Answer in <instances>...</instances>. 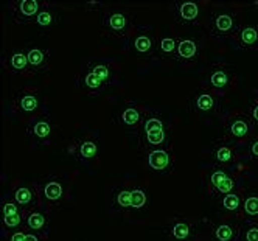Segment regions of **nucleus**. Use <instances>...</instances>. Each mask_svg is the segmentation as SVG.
Returning a JSON list of instances; mask_svg holds the SVG:
<instances>
[{
  "instance_id": "bb28decb",
  "label": "nucleus",
  "mask_w": 258,
  "mask_h": 241,
  "mask_svg": "<svg viewBox=\"0 0 258 241\" xmlns=\"http://www.w3.org/2000/svg\"><path fill=\"white\" fill-rule=\"evenodd\" d=\"M215 156H216V160L218 162H230L233 159V151L230 150L229 146H218L216 151H215Z\"/></svg>"
},
{
  "instance_id": "4be33fe9",
  "label": "nucleus",
  "mask_w": 258,
  "mask_h": 241,
  "mask_svg": "<svg viewBox=\"0 0 258 241\" xmlns=\"http://www.w3.org/2000/svg\"><path fill=\"white\" fill-rule=\"evenodd\" d=\"M210 83L216 89H223V87H226L229 84V75H227L226 72H223V70H216V72L212 73Z\"/></svg>"
},
{
  "instance_id": "5701e85b",
  "label": "nucleus",
  "mask_w": 258,
  "mask_h": 241,
  "mask_svg": "<svg viewBox=\"0 0 258 241\" xmlns=\"http://www.w3.org/2000/svg\"><path fill=\"white\" fill-rule=\"evenodd\" d=\"M243 209L246 215L252 218L258 216V196H249L243 204Z\"/></svg>"
},
{
  "instance_id": "cd10ccee",
  "label": "nucleus",
  "mask_w": 258,
  "mask_h": 241,
  "mask_svg": "<svg viewBox=\"0 0 258 241\" xmlns=\"http://www.w3.org/2000/svg\"><path fill=\"white\" fill-rule=\"evenodd\" d=\"M146 140L150 145H162L165 142V131L163 129H154V131L146 133Z\"/></svg>"
},
{
  "instance_id": "20e7f679",
  "label": "nucleus",
  "mask_w": 258,
  "mask_h": 241,
  "mask_svg": "<svg viewBox=\"0 0 258 241\" xmlns=\"http://www.w3.org/2000/svg\"><path fill=\"white\" fill-rule=\"evenodd\" d=\"M104 25L115 33H123L129 27V19L123 11H110L104 16Z\"/></svg>"
},
{
  "instance_id": "6ab92c4d",
  "label": "nucleus",
  "mask_w": 258,
  "mask_h": 241,
  "mask_svg": "<svg viewBox=\"0 0 258 241\" xmlns=\"http://www.w3.org/2000/svg\"><path fill=\"white\" fill-rule=\"evenodd\" d=\"M121 122L126 126H136L140 122V112L136 107H126L121 114Z\"/></svg>"
},
{
  "instance_id": "0eeeda50",
  "label": "nucleus",
  "mask_w": 258,
  "mask_h": 241,
  "mask_svg": "<svg viewBox=\"0 0 258 241\" xmlns=\"http://www.w3.org/2000/svg\"><path fill=\"white\" fill-rule=\"evenodd\" d=\"M148 163L151 165V168L157 171H163V170H167L170 165V156L165 150H154L148 156Z\"/></svg>"
},
{
  "instance_id": "c85d7f7f",
  "label": "nucleus",
  "mask_w": 258,
  "mask_h": 241,
  "mask_svg": "<svg viewBox=\"0 0 258 241\" xmlns=\"http://www.w3.org/2000/svg\"><path fill=\"white\" fill-rule=\"evenodd\" d=\"M117 202H118V206L123 207V209L133 207V192H129V190H121V192H118V195H117Z\"/></svg>"
},
{
  "instance_id": "a211bd4d",
  "label": "nucleus",
  "mask_w": 258,
  "mask_h": 241,
  "mask_svg": "<svg viewBox=\"0 0 258 241\" xmlns=\"http://www.w3.org/2000/svg\"><path fill=\"white\" fill-rule=\"evenodd\" d=\"M84 86L92 90V92H101L106 86V81H103L100 77H97L95 73H86V77H84Z\"/></svg>"
},
{
  "instance_id": "412c9836",
  "label": "nucleus",
  "mask_w": 258,
  "mask_h": 241,
  "mask_svg": "<svg viewBox=\"0 0 258 241\" xmlns=\"http://www.w3.org/2000/svg\"><path fill=\"white\" fill-rule=\"evenodd\" d=\"M171 233L176 239L179 241H183V239H187L190 236V226L187 224V222H176V224L173 226L171 229Z\"/></svg>"
},
{
  "instance_id": "4c0bfd02",
  "label": "nucleus",
  "mask_w": 258,
  "mask_h": 241,
  "mask_svg": "<svg viewBox=\"0 0 258 241\" xmlns=\"http://www.w3.org/2000/svg\"><path fill=\"white\" fill-rule=\"evenodd\" d=\"M226 177H229L224 171H215L213 174H212V177H210V182H212V185L213 187H216V185L221 182V180H224Z\"/></svg>"
},
{
  "instance_id": "c9c22d12",
  "label": "nucleus",
  "mask_w": 258,
  "mask_h": 241,
  "mask_svg": "<svg viewBox=\"0 0 258 241\" xmlns=\"http://www.w3.org/2000/svg\"><path fill=\"white\" fill-rule=\"evenodd\" d=\"M244 241H258V226H250L244 235H243Z\"/></svg>"
},
{
  "instance_id": "423d86ee",
  "label": "nucleus",
  "mask_w": 258,
  "mask_h": 241,
  "mask_svg": "<svg viewBox=\"0 0 258 241\" xmlns=\"http://www.w3.org/2000/svg\"><path fill=\"white\" fill-rule=\"evenodd\" d=\"M28 63H30V67L33 70H44V69H48V51L45 50H41L38 47L34 48H30L28 53Z\"/></svg>"
},
{
  "instance_id": "9b49d317",
  "label": "nucleus",
  "mask_w": 258,
  "mask_h": 241,
  "mask_svg": "<svg viewBox=\"0 0 258 241\" xmlns=\"http://www.w3.org/2000/svg\"><path fill=\"white\" fill-rule=\"evenodd\" d=\"M198 53V45L195 41L191 39H183L179 42L177 45V56L183 61H188V59H193Z\"/></svg>"
},
{
  "instance_id": "7c9ffc66",
  "label": "nucleus",
  "mask_w": 258,
  "mask_h": 241,
  "mask_svg": "<svg viewBox=\"0 0 258 241\" xmlns=\"http://www.w3.org/2000/svg\"><path fill=\"white\" fill-rule=\"evenodd\" d=\"M146 204V195L143 190L136 189L133 190V207L134 209H143Z\"/></svg>"
},
{
  "instance_id": "2f4dec72",
  "label": "nucleus",
  "mask_w": 258,
  "mask_h": 241,
  "mask_svg": "<svg viewBox=\"0 0 258 241\" xmlns=\"http://www.w3.org/2000/svg\"><path fill=\"white\" fill-rule=\"evenodd\" d=\"M22 222V215L21 212L16 213V215H10V216H4V226L8 229H16L19 227Z\"/></svg>"
},
{
  "instance_id": "aec40b11",
  "label": "nucleus",
  "mask_w": 258,
  "mask_h": 241,
  "mask_svg": "<svg viewBox=\"0 0 258 241\" xmlns=\"http://www.w3.org/2000/svg\"><path fill=\"white\" fill-rule=\"evenodd\" d=\"M215 238L218 241H233L235 239V230L227 224H221L215 230Z\"/></svg>"
},
{
  "instance_id": "473e14b6",
  "label": "nucleus",
  "mask_w": 258,
  "mask_h": 241,
  "mask_svg": "<svg viewBox=\"0 0 258 241\" xmlns=\"http://www.w3.org/2000/svg\"><path fill=\"white\" fill-rule=\"evenodd\" d=\"M233 187H235V180L230 179V177H226L224 180H221L215 189H216L218 193H226V195H229L233 190Z\"/></svg>"
},
{
  "instance_id": "79ce46f5",
  "label": "nucleus",
  "mask_w": 258,
  "mask_h": 241,
  "mask_svg": "<svg viewBox=\"0 0 258 241\" xmlns=\"http://www.w3.org/2000/svg\"><path fill=\"white\" fill-rule=\"evenodd\" d=\"M25 241H39V238L36 236L34 233H27V236H25Z\"/></svg>"
},
{
  "instance_id": "f257e3e1",
  "label": "nucleus",
  "mask_w": 258,
  "mask_h": 241,
  "mask_svg": "<svg viewBox=\"0 0 258 241\" xmlns=\"http://www.w3.org/2000/svg\"><path fill=\"white\" fill-rule=\"evenodd\" d=\"M210 30L215 36H236L238 24L235 16L230 13H216L210 21Z\"/></svg>"
},
{
  "instance_id": "72a5a7b5",
  "label": "nucleus",
  "mask_w": 258,
  "mask_h": 241,
  "mask_svg": "<svg viewBox=\"0 0 258 241\" xmlns=\"http://www.w3.org/2000/svg\"><path fill=\"white\" fill-rule=\"evenodd\" d=\"M160 48L163 53H168V54H173L174 51H177V45L173 38H163L160 41Z\"/></svg>"
},
{
  "instance_id": "f03ea898",
  "label": "nucleus",
  "mask_w": 258,
  "mask_h": 241,
  "mask_svg": "<svg viewBox=\"0 0 258 241\" xmlns=\"http://www.w3.org/2000/svg\"><path fill=\"white\" fill-rule=\"evenodd\" d=\"M14 5V16L19 22H30L31 19H36L41 11L38 0H17Z\"/></svg>"
},
{
  "instance_id": "2eb2a0df",
  "label": "nucleus",
  "mask_w": 258,
  "mask_h": 241,
  "mask_svg": "<svg viewBox=\"0 0 258 241\" xmlns=\"http://www.w3.org/2000/svg\"><path fill=\"white\" fill-rule=\"evenodd\" d=\"M10 67L13 72H24L30 67L28 56L24 51H16L10 56Z\"/></svg>"
},
{
  "instance_id": "9d476101",
  "label": "nucleus",
  "mask_w": 258,
  "mask_h": 241,
  "mask_svg": "<svg viewBox=\"0 0 258 241\" xmlns=\"http://www.w3.org/2000/svg\"><path fill=\"white\" fill-rule=\"evenodd\" d=\"M28 134L36 139H47L51 134V125L48 120H38L33 122L28 128Z\"/></svg>"
},
{
  "instance_id": "f8f14e48",
  "label": "nucleus",
  "mask_w": 258,
  "mask_h": 241,
  "mask_svg": "<svg viewBox=\"0 0 258 241\" xmlns=\"http://www.w3.org/2000/svg\"><path fill=\"white\" fill-rule=\"evenodd\" d=\"M250 131V123L246 118H236L229 123V133L233 137H246Z\"/></svg>"
},
{
  "instance_id": "a19ab883",
  "label": "nucleus",
  "mask_w": 258,
  "mask_h": 241,
  "mask_svg": "<svg viewBox=\"0 0 258 241\" xmlns=\"http://www.w3.org/2000/svg\"><path fill=\"white\" fill-rule=\"evenodd\" d=\"M250 151H252V156L258 159V142H255L250 148Z\"/></svg>"
},
{
  "instance_id": "a878e982",
  "label": "nucleus",
  "mask_w": 258,
  "mask_h": 241,
  "mask_svg": "<svg viewBox=\"0 0 258 241\" xmlns=\"http://www.w3.org/2000/svg\"><path fill=\"white\" fill-rule=\"evenodd\" d=\"M34 22L38 24L39 27H48V25H51L53 24V13L50 10H47V8L41 10L39 14L36 16Z\"/></svg>"
},
{
  "instance_id": "39448f33",
  "label": "nucleus",
  "mask_w": 258,
  "mask_h": 241,
  "mask_svg": "<svg viewBox=\"0 0 258 241\" xmlns=\"http://www.w3.org/2000/svg\"><path fill=\"white\" fill-rule=\"evenodd\" d=\"M238 47L256 48L258 47V30L255 27H243L236 33Z\"/></svg>"
},
{
  "instance_id": "393cba45",
  "label": "nucleus",
  "mask_w": 258,
  "mask_h": 241,
  "mask_svg": "<svg viewBox=\"0 0 258 241\" xmlns=\"http://www.w3.org/2000/svg\"><path fill=\"white\" fill-rule=\"evenodd\" d=\"M215 106V98L210 94H202L196 98V107L201 110H210Z\"/></svg>"
},
{
  "instance_id": "ea45409f",
  "label": "nucleus",
  "mask_w": 258,
  "mask_h": 241,
  "mask_svg": "<svg viewBox=\"0 0 258 241\" xmlns=\"http://www.w3.org/2000/svg\"><path fill=\"white\" fill-rule=\"evenodd\" d=\"M250 115H252V118L258 123V103H255V104L250 107Z\"/></svg>"
},
{
  "instance_id": "b1692460",
  "label": "nucleus",
  "mask_w": 258,
  "mask_h": 241,
  "mask_svg": "<svg viewBox=\"0 0 258 241\" xmlns=\"http://www.w3.org/2000/svg\"><path fill=\"white\" fill-rule=\"evenodd\" d=\"M223 206L227 209V210H232V212H236L239 209V206H241V199H239L238 195L235 193H229L224 196L223 199Z\"/></svg>"
},
{
  "instance_id": "e433bc0d",
  "label": "nucleus",
  "mask_w": 258,
  "mask_h": 241,
  "mask_svg": "<svg viewBox=\"0 0 258 241\" xmlns=\"http://www.w3.org/2000/svg\"><path fill=\"white\" fill-rule=\"evenodd\" d=\"M16 213H19V209H17L16 204H13V202L4 204V216H10V215H16Z\"/></svg>"
},
{
  "instance_id": "6e6552de",
  "label": "nucleus",
  "mask_w": 258,
  "mask_h": 241,
  "mask_svg": "<svg viewBox=\"0 0 258 241\" xmlns=\"http://www.w3.org/2000/svg\"><path fill=\"white\" fill-rule=\"evenodd\" d=\"M17 106H19L21 110H25V112H33V110L38 109L39 106V98L33 92H22V94L17 97Z\"/></svg>"
},
{
  "instance_id": "4468645a",
  "label": "nucleus",
  "mask_w": 258,
  "mask_h": 241,
  "mask_svg": "<svg viewBox=\"0 0 258 241\" xmlns=\"http://www.w3.org/2000/svg\"><path fill=\"white\" fill-rule=\"evenodd\" d=\"M14 201L19 204L22 207H31L36 198L33 195V190L28 189V187H19L16 192H14Z\"/></svg>"
},
{
  "instance_id": "7ed1b4c3",
  "label": "nucleus",
  "mask_w": 258,
  "mask_h": 241,
  "mask_svg": "<svg viewBox=\"0 0 258 241\" xmlns=\"http://www.w3.org/2000/svg\"><path fill=\"white\" fill-rule=\"evenodd\" d=\"M176 14H177L179 22L187 24V25H193L195 22H198L199 7L195 2H177L176 4Z\"/></svg>"
},
{
  "instance_id": "ddd939ff",
  "label": "nucleus",
  "mask_w": 258,
  "mask_h": 241,
  "mask_svg": "<svg viewBox=\"0 0 258 241\" xmlns=\"http://www.w3.org/2000/svg\"><path fill=\"white\" fill-rule=\"evenodd\" d=\"M27 227L33 232H45L47 219L41 212H31L27 218Z\"/></svg>"
},
{
  "instance_id": "1a4fd4ad",
  "label": "nucleus",
  "mask_w": 258,
  "mask_h": 241,
  "mask_svg": "<svg viewBox=\"0 0 258 241\" xmlns=\"http://www.w3.org/2000/svg\"><path fill=\"white\" fill-rule=\"evenodd\" d=\"M98 153V146L95 142L92 140H84L78 145L77 148V157L81 160V162H87V160H92Z\"/></svg>"
},
{
  "instance_id": "f3484780",
  "label": "nucleus",
  "mask_w": 258,
  "mask_h": 241,
  "mask_svg": "<svg viewBox=\"0 0 258 241\" xmlns=\"http://www.w3.org/2000/svg\"><path fill=\"white\" fill-rule=\"evenodd\" d=\"M133 47H134V50H136L139 54H148V53L153 50V41H151L150 36L140 34V36H137V38L134 39Z\"/></svg>"
},
{
  "instance_id": "c756f323",
  "label": "nucleus",
  "mask_w": 258,
  "mask_h": 241,
  "mask_svg": "<svg viewBox=\"0 0 258 241\" xmlns=\"http://www.w3.org/2000/svg\"><path fill=\"white\" fill-rule=\"evenodd\" d=\"M92 73H95L97 77H100L103 81H109L110 80V70H109V67L106 66V64H95L94 67H92V70H90Z\"/></svg>"
},
{
  "instance_id": "58836bf2",
  "label": "nucleus",
  "mask_w": 258,
  "mask_h": 241,
  "mask_svg": "<svg viewBox=\"0 0 258 241\" xmlns=\"http://www.w3.org/2000/svg\"><path fill=\"white\" fill-rule=\"evenodd\" d=\"M25 236H27V233H24V232H14L13 235H11V239L10 241H25Z\"/></svg>"
},
{
  "instance_id": "dca6fc26",
  "label": "nucleus",
  "mask_w": 258,
  "mask_h": 241,
  "mask_svg": "<svg viewBox=\"0 0 258 241\" xmlns=\"http://www.w3.org/2000/svg\"><path fill=\"white\" fill-rule=\"evenodd\" d=\"M62 193H64L62 185L58 180H51L44 185V196L48 201H59L62 198Z\"/></svg>"
},
{
  "instance_id": "f704fd0d",
  "label": "nucleus",
  "mask_w": 258,
  "mask_h": 241,
  "mask_svg": "<svg viewBox=\"0 0 258 241\" xmlns=\"http://www.w3.org/2000/svg\"><path fill=\"white\" fill-rule=\"evenodd\" d=\"M154 129H163V125L159 118H150L145 122V131L150 133V131H154Z\"/></svg>"
}]
</instances>
